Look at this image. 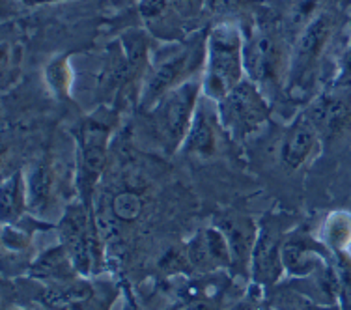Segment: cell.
Returning <instances> with one entry per match:
<instances>
[{
  "label": "cell",
  "instance_id": "cell-6",
  "mask_svg": "<svg viewBox=\"0 0 351 310\" xmlns=\"http://www.w3.org/2000/svg\"><path fill=\"white\" fill-rule=\"evenodd\" d=\"M243 62L247 79L256 84L267 97H273L278 90L286 88L282 82L284 49L277 32L265 25L250 27L245 36Z\"/></svg>",
  "mask_w": 351,
  "mask_h": 310
},
{
  "label": "cell",
  "instance_id": "cell-16",
  "mask_svg": "<svg viewBox=\"0 0 351 310\" xmlns=\"http://www.w3.org/2000/svg\"><path fill=\"white\" fill-rule=\"evenodd\" d=\"M28 275L51 284L69 283V281H75L77 276H81L79 271L75 270L68 250L62 245L47 249L38 260H34L32 265L28 267Z\"/></svg>",
  "mask_w": 351,
  "mask_h": 310
},
{
  "label": "cell",
  "instance_id": "cell-12",
  "mask_svg": "<svg viewBox=\"0 0 351 310\" xmlns=\"http://www.w3.org/2000/svg\"><path fill=\"white\" fill-rule=\"evenodd\" d=\"M219 131H223V126L219 120L217 103L211 102L210 97L202 94L198 107H196L189 133L185 136L180 150L183 154L202 157V159L213 157L217 154V148H219Z\"/></svg>",
  "mask_w": 351,
  "mask_h": 310
},
{
  "label": "cell",
  "instance_id": "cell-1",
  "mask_svg": "<svg viewBox=\"0 0 351 310\" xmlns=\"http://www.w3.org/2000/svg\"><path fill=\"white\" fill-rule=\"evenodd\" d=\"M245 36L232 21H223L211 28L206 40V66L202 92L219 103L245 79Z\"/></svg>",
  "mask_w": 351,
  "mask_h": 310
},
{
  "label": "cell",
  "instance_id": "cell-11",
  "mask_svg": "<svg viewBox=\"0 0 351 310\" xmlns=\"http://www.w3.org/2000/svg\"><path fill=\"white\" fill-rule=\"evenodd\" d=\"M319 148L322 136L317 133L316 126L308 116L301 112L284 131L278 155L286 169L299 170L319 154Z\"/></svg>",
  "mask_w": 351,
  "mask_h": 310
},
{
  "label": "cell",
  "instance_id": "cell-26",
  "mask_svg": "<svg viewBox=\"0 0 351 310\" xmlns=\"http://www.w3.org/2000/svg\"><path fill=\"white\" fill-rule=\"evenodd\" d=\"M252 0H206V8L221 17L237 15L249 6Z\"/></svg>",
  "mask_w": 351,
  "mask_h": 310
},
{
  "label": "cell",
  "instance_id": "cell-27",
  "mask_svg": "<svg viewBox=\"0 0 351 310\" xmlns=\"http://www.w3.org/2000/svg\"><path fill=\"white\" fill-rule=\"evenodd\" d=\"M169 4L182 21L195 19L202 14L206 0H169Z\"/></svg>",
  "mask_w": 351,
  "mask_h": 310
},
{
  "label": "cell",
  "instance_id": "cell-25",
  "mask_svg": "<svg viewBox=\"0 0 351 310\" xmlns=\"http://www.w3.org/2000/svg\"><path fill=\"white\" fill-rule=\"evenodd\" d=\"M351 84V40L338 56L337 75L332 79V88H346Z\"/></svg>",
  "mask_w": 351,
  "mask_h": 310
},
{
  "label": "cell",
  "instance_id": "cell-22",
  "mask_svg": "<svg viewBox=\"0 0 351 310\" xmlns=\"http://www.w3.org/2000/svg\"><path fill=\"white\" fill-rule=\"evenodd\" d=\"M317 10H319V0H291L290 25L298 28V34L319 14Z\"/></svg>",
  "mask_w": 351,
  "mask_h": 310
},
{
  "label": "cell",
  "instance_id": "cell-19",
  "mask_svg": "<svg viewBox=\"0 0 351 310\" xmlns=\"http://www.w3.org/2000/svg\"><path fill=\"white\" fill-rule=\"evenodd\" d=\"M332 254L348 252L351 247V213L350 211H332L325 217L322 226V239Z\"/></svg>",
  "mask_w": 351,
  "mask_h": 310
},
{
  "label": "cell",
  "instance_id": "cell-5",
  "mask_svg": "<svg viewBox=\"0 0 351 310\" xmlns=\"http://www.w3.org/2000/svg\"><path fill=\"white\" fill-rule=\"evenodd\" d=\"M223 131L232 141H247L269 121L271 99L249 79H243L217 103Z\"/></svg>",
  "mask_w": 351,
  "mask_h": 310
},
{
  "label": "cell",
  "instance_id": "cell-4",
  "mask_svg": "<svg viewBox=\"0 0 351 310\" xmlns=\"http://www.w3.org/2000/svg\"><path fill=\"white\" fill-rule=\"evenodd\" d=\"M335 25L337 21L332 14L319 12L295 38L288 60V77H286V92L293 97H298V94L301 95L311 88L325 47L329 45L335 34Z\"/></svg>",
  "mask_w": 351,
  "mask_h": 310
},
{
  "label": "cell",
  "instance_id": "cell-28",
  "mask_svg": "<svg viewBox=\"0 0 351 310\" xmlns=\"http://www.w3.org/2000/svg\"><path fill=\"white\" fill-rule=\"evenodd\" d=\"M271 310H303L301 307H298V305L293 303V301H290V299H280L278 303H275L273 307H271Z\"/></svg>",
  "mask_w": 351,
  "mask_h": 310
},
{
  "label": "cell",
  "instance_id": "cell-23",
  "mask_svg": "<svg viewBox=\"0 0 351 310\" xmlns=\"http://www.w3.org/2000/svg\"><path fill=\"white\" fill-rule=\"evenodd\" d=\"M228 310H271V305L265 297V288L260 284L250 283L249 290L237 299Z\"/></svg>",
  "mask_w": 351,
  "mask_h": 310
},
{
  "label": "cell",
  "instance_id": "cell-24",
  "mask_svg": "<svg viewBox=\"0 0 351 310\" xmlns=\"http://www.w3.org/2000/svg\"><path fill=\"white\" fill-rule=\"evenodd\" d=\"M335 258V270L338 276V288H340V297L344 301L351 299V254L348 252H337L332 254Z\"/></svg>",
  "mask_w": 351,
  "mask_h": 310
},
{
  "label": "cell",
  "instance_id": "cell-14",
  "mask_svg": "<svg viewBox=\"0 0 351 310\" xmlns=\"http://www.w3.org/2000/svg\"><path fill=\"white\" fill-rule=\"evenodd\" d=\"M187 258L193 270L202 273L232 270V252L226 237L215 224L200 230L187 245Z\"/></svg>",
  "mask_w": 351,
  "mask_h": 310
},
{
  "label": "cell",
  "instance_id": "cell-9",
  "mask_svg": "<svg viewBox=\"0 0 351 310\" xmlns=\"http://www.w3.org/2000/svg\"><path fill=\"white\" fill-rule=\"evenodd\" d=\"M293 219L284 213H265L258 223V237L250 260V283L271 288L284 276L282 249Z\"/></svg>",
  "mask_w": 351,
  "mask_h": 310
},
{
  "label": "cell",
  "instance_id": "cell-29",
  "mask_svg": "<svg viewBox=\"0 0 351 310\" xmlns=\"http://www.w3.org/2000/svg\"><path fill=\"white\" fill-rule=\"evenodd\" d=\"M27 6H41V4H53V2H60V0H21Z\"/></svg>",
  "mask_w": 351,
  "mask_h": 310
},
{
  "label": "cell",
  "instance_id": "cell-21",
  "mask_svg": "<svg viewBox=\"0 0 351 310\" xmlns=\"http://www.w3.org/2000/svg\"><path fill=\"white\" fill-rule=\"evenodd\" d=\"M142 208L144 204H142L141 195L131 189L120 191L112 198V213L122 223H133L135 219H138Z\"/></svg>",
  "mask_w": 351,
  "mask_h": 310
},
{
  "label": "cell",
  "instance_id": "cell-2",
  "mask_svg": "<svg viewBox=\"0 0 351 310\" xmlns=\"http://www.w3.org/2000/svg\"><path fill=\"white\" fill-rule=\"evenodd\" d=\"M206 40L208 36H195L187 43H178L148 68L141 90L138 107L152 110L165 95L183 82L191 81L206 66Z\"/></svg>",
  "mask_w": 351,
  "mask_h": 310
},
{
  "label": "cell",
  "instance_id": "cell-31",
  "mask_svg": "<svg viewBox=\"0 0 351 310\" xmlns=\"http://www.w3.org/2000/svg\"><path fill=\"white\" fill-rule=\"evenodd\" d=\"M350 32H351V15H350Z\"/></svg>",
  "mask_w": 351,
  "mask_h": 310
},
{
  "label": "cell",
  "instance_id": "cell-20",
  "mask_svg": "<svg viewBox=\"0 0 351 310\" xmlns=\"http://www.w3.org/2000/svg\"><path fill=\"white\" fill-rule=\"evenodd\" d=\"M45 79L53 94L60 99H66L71 90V68L69 54H56L45 68Z\"/></svg>",
  "mask_w": 351,
  "mask_h": 310
},
{
  "label": "cell",
  "instance_id": "cell-18",
  "mask_svg": "<svg viewBox=\"0 0 351 310\" xmlns=\"http://www.w3.org/2000/svg\"><path fill=\"white\" fill-rule=\"evenodd\" d=\"M138 12L146 27L157 38H176L180 17L176 15L169 0H141Z\"/></svg>",
  "mask_w": 351,
  "mask_h": 310
},
{
  "label": "cell",
  "instance_id": "cell-17",
  "mask_svg": "<svg viewBox=\"0 0 351 310\" xmlns=\"http://www.w3.org/2000/svg\"><path fill=\"white\" fill-rule=\"evenodd\" d=\"M28 211L27 176L23 170H15L2 180L0 187V219L2 224L19 223Z\"/></svg>",
  "mask_w": 351,
  "mask_h": 310
},
{
  "label": "cell",
  "instance_id": "cell-7",
  "mask_svg": "<svg viewBox=\"0 0 351 310\" xmlns=\"http://www.w3.org/2000/svg\"><path fill=\"white\" fill-rule=\"evenodd\" d=\"M202 94V77L196 75L169 92L152 108L157 133L170 152L182 148Z\"/></svg>",
  "mask_w": 351,
  "mask_h": 310
},
{
  "label": "cell",
  "instance_id": "cell-8",
  "mask_svg": "<svg viewBox=\"0 0 351 310\" xmlns=\"http://www.w3.org/2000/svg\"><path fill=\"white\" fill-rule=\"evenodd\" d=\"M92 215L94 213L81 200L71 202L64 209V215L56 226L60 245L68 250L75 270L81 276L95 273L97 265L101 263V243L95 234Z\"/></svg>",
  "mask_w": 351,
  "mask_h": 310
},
{
  "label": "cell",
  "instance_id": "cell-3",
  "mask_svg": "<svg viewBox=\"0 0 351 310\" xmlns=\"http://www.w3.org/2000/svg\"><path fill=\"white\" fill-rule=\"evenodd\" d=\"M116 116L110 108H97L79 123L77 136V191L81 202L92 211V200L107 163V150Z\"/></svg>",
  "mask_w": 351,
  "mask_h": 310
},
{
  "label": "cell",
  "instance_id": "cell-30",
  "mask_svg": "<svg viewBox=\"0 0 351 310\" xmlns=\"http://www.w3.org/2000/svg\"><path fill=\"white\" fill-rule=\"evenodd\" d=\"M125 310H136V309H135V307H128V309H125Z\"/></svg>",
  "mask_w": 351,
  "mask_h": 310
},
{
  "label": "cell",
  "instance_id": "cell-15",
  "mask_svg": "<svg viewBox=\"0 0 351 310\" xmlns=\"http://www.w3.org/2000/svg\"><path fill=\"white\" fill-rule=\"evenodd\" d=\"M28 211L34 217L43 215L54 202L56 195V170L53 163L45 159L36 165L27 176Z\"/></svg>",
  "mask_w": 351,
  "mask_h": 310
},
{
  "label": "cell",
  "instance_id": "cell-10",
  "mask_svg": "<svg viewBox=\"0 0 351 310\" xmlns=\"http://www.w3.org/2000/svg\"><path fill=\"white\" fill-rule=\"evenodd\" d=\"M213 224L223 232L228 241L232 252V270L241 276L250 275V260L258 237L256 221L245 213L224 211L215 217Z\"/></svg>",
  "mask_w": 351,
  "mask_h": 310
},
{
  "label": "cell",
  "instance_id": "cell-13",
  "mask_svg": "<svg viewBox=\"0 0 351 310\" xmlns=\"http://www.w3.org/2000/svg\"><path fill=\"white\" fill-rule=\"evenodd\" d=\"M304 115L316 126L322 141L340 139L351 133V99L346 95L335 92L317 95L304 110Z\"/></svg>",
  "mask_w": 351,
  "mask_h": 310
}]
</instances>
